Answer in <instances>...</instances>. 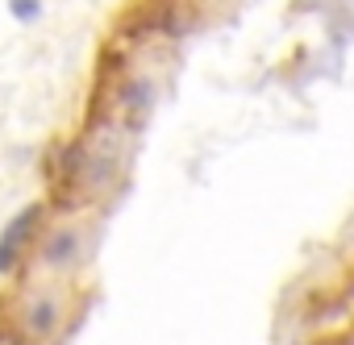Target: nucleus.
<instances>
[{"label": "nucleus", "instance_id": "1", "mask_svg": "<svg viewBox=\"0 0 354 345\" xmlns=\"http://www.w3.org/2000/svg\"><path fill=\"white\" fill-rule=\"evenodd\" d=\"M71 316H75V283L71 279L21 275V279H13L5 304H0V324L17 333L26 345H59Z\"/></svg>", "mask_w": 354, "mask_h": 345}, {"label": "nucleus", "instance_id": "2", "mask_svg": "<svg viewBox=\"0 0 354 345\" xmlns=\"http://www.w3.org/2000/svg\"><path fill=\"white\" fill-rule=\"evenodd\" d=\"M92 221L80 217V208H63L55 213L42 229H38V241L30 250V262H26V275H42V279H80L84 266L92 262Z\"/></svg>", "mask_w": 354, "mask_h": 345}, {"label": "nucleus", "instance_id": "3", "mask_svg": "<svg viewBox=\"0 0 354 345\" xmlns=\"http://www.w3.org/2000/svg\"><path fill=\"white\" fill-rule=\"evenodd\" d=\"M50 217V204L38 200V204H26L5 229H0V279H21L26 275V262H30V250L38 241V229L46 225Z\"/></svg>", "mask_w": 354, "mask_h": 345}, {"label": "nucleus", "instance_id": "4", "mask_svg": "<svg viewBox=\"0 0 354 345\" xmlns=\"http://www.w3.org/2000/svg\"><path fill=\"white\" fill-rule=\"evenodd\" d=\"M158 100V79L150 71H129L125 83L117 88V112H121V129H138L146 125V117L154 112Z\"/></svg>", "mask_w": 354, "mask_h": 345}, {"label": "nucleus", "instance_id": "5", "mask_svg": "<svg viewBox=\"0 0 354 345\" xmlns=\"http://www.w3.org/2000/svg\"><path fill=\"white\" fill-rule=\"evenodd\" d=\"M9 9H13V17H17L21 26H34V17L42 13L38 0H9Z\"/></svg>", "mask_w": 354, "mask_h": 345}, {"label": "nucleus", "instance_id": "6", "mask_svg": "<svg viewBox=\"0 0 354 345\" xmlns=\"http://www.w3.org/2000/svg\"><path fill=\"white\" fill-rule=\"evenodd\" d=\"M337 250H342L346 258H354V217L346 221V229H342V237H337Z\"/></svg>", "mask_w": 354, "mask_h": 345}, {"label": "nucleus", "instance_id": "7", "mask_svg": "<svg viewBox=\"0 0 354 345\" xmlns=\"http://www.w3.org/2000/svg\"><path fill=\"white\" fill-rule=\"evenodd\" d=\"M201 5H205V9H225L230 0H201Z\"/></svg>", "mask_w": 354, "mask_h": 345}]
</instances>
